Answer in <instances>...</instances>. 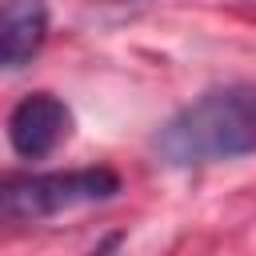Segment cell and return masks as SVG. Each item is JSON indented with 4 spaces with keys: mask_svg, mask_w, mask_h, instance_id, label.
I'll use <instances>...</instances> for the list:
<instances>
[{
    "mask_svg": "<svg viewBox=\"0 0 256 256\" xmlns=\"http://www.w3.org/2000/svg\"><path fill=\"white\" fill-rule=\"evenodd\" d=\"M48 36L44 0H4L0 4V60L4 68L28 64Z\"/></svg>",
    "mask_w": 256,
    "mask_h": 256,
    "instance_id": "obj_4",
    "label": "cell"
},
{
    "mask_svg": "<svg viewBox=\"0 0 256 256\" xmlns=\"http://www.w3.org/2000/svg\"><path fill=\"white\" fill-rule=\"evenodd\" d=\"M156 156L172 168H200L256 152V80H232L200 92L172 112L156 140Z\"/></svg>",
    "mask_w": 256,
    "mask_h": 256,
    "instance_id": "obj_1",
    "label": "cell"
},
{
    "mask_svg": "<svg viewBox=\"0 0 256 256\" xmlns=\"http://www.w3.org/2000/svg\"><path fill=\"white\" fill-rule=\"evenodd\" d=\"M120 192V176L108 168H72V172H32L4 176L0 184V216L8 224L48 220L72 208L104 204Z\"/></svg>",
    "mask_w": 256,
    "mask_h": 256,
    "instance_id": "obj_2",
    "label": "cell"
},
{
    "mask_svg": "<svg viewBox=\"0 0 256 256\" xmlns=\"http://www.w3.org/2000/svg\"><path fill=\"white\" fill-rule=\"evenodd\" d=\"M72 136V108L52 92H32L8 112V144L20 160H44Z\"/></svg>",
    "mask_w": 256,
    "mask_h": 256,
    "instance_id": "obj_3",
    "label": "cell"
}]
</instances>
